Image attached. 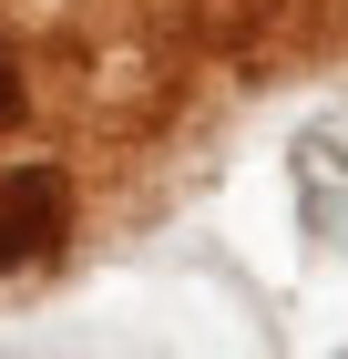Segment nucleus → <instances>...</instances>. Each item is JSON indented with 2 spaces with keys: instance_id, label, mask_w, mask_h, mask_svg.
<instances>
[{
  "instance_id": "f03ea898",
  "label": "nucleus",
  "mask_w": 348,
  "mask_h": 359,
  "mask_svg": "<svg viewBox=\"0 0 348 359\" xmlns=\"http://www.w3.org/2000/svg\"><path fill=\"white\" fill-rule=\"evenodd\" d=\"M11 93H21V83H11V62H0V123H11Z\"/></svg>"
},
{
  "instance_id": "f257e3e1",
  "label": "nucleus",
  "mask_w": 348,
  "mask_h": 359,
  "mask_svg": "<svg viewBox=\"0 0 348 359\" xmlns=\"http://www.w3.org/2000/svg\"><path fill=\"white\" fill-rule=\"evenodd\" d=\"M72 236V175L62 165H11L0 175V267H31Z\"/></svg>"
}]
</instances>
